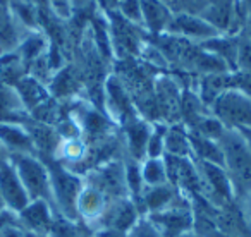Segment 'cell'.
<instances>
[{
  "label": "cell",
  "mask_w": 251,
  "mask_h": 237,
  "mask_svg": "<svg viewBox=\"0 0 251 237\" xmlns=\"http://www.w3.org/2000/svg\"><path fill=\"white\" fill-rule=\"evenodd\" d=\"M239 35L251 42V7H250V11H248L246 21H244V26H243V29H241Z\"/></svg>",
  "instance_id": "obj_37"
},
{
  "label": "cell",
  "mask_w": 251,
  "mask_h": 237,
  "mask_svg": "<svg viewBox=\"0 0 251 237\" xmlns=\"http://www.w3.org/2000/svg\"><path fill=\"white\" fill-rule=\"evenodd\" d=\"M189 144H191V155L195 157V162H208V164L224 167V153L219 141L208 140L201 134L189 131Z\"/></svg>",
  "instance_id": "obj_21"
},
{
  "label": "cell",
  "mask_w": 251,
  "mask_h": 237,
  "mask_svg": "<svg viewBox=\"0 0 251 237\" xmlns=\"http://www.w3.org/2000/svg\"><path fill=\"white\" fill-rule=\"evenodd\" d=\"M201 48L219 57L230 71H236L237 50H239V35H219L208 42L201 43Z\"/></svg>",
  "instance_id": "obj_19"
},
{
  "label": "cell",
  "mask_w": 251,
  "mask_h": 237,
  "mask_svg": "<svg viewBox=\"0 0 251 237\" xmlns=\"http://www.w3.org/2000/svg\"><path fill=\"white\" fill-rule=\"evenodd\" d=\"M208 237H234V236H229V234L222 232V230H210Z\"/></svg>",
  "instance_id": "obj_41"
},
{
  "label": "cell",
  "mask_w": 251,
  "mask_h": 237,
  "mask_svg": "<svg viewBox=\"0 0 251 237\" xmlns=\"http://www.w3.org/2000/svg\"><path fill=\"white\" fill-rule=\"evenodd\" d=\"M0 237H28V232L18 222V223H11V225L0 227Z\"/></svg>",
  "instance_id": "obj_35"
},
{
  "label": "cell",
  "mask_w": 251,
  "mask_h": 237,
  "mask_svg": "<svg viewBox=\"0 0 251 237\" xmlns=\"http://www.w3.org/2000/svg\"><path fill=\"white\" fill-rule=\"evenodd\" d=\"M147 216L158 227L164 237H177L179 234L193 230L195 225V213L182 194H179L169 208Z\"/></svg>",
  "instance_id": "obj_5"
},
{
  "label": "cell",
  "mask_w": 251,
  "mask_h": 237,
  "mask_svg": "<svg viewBox=\"0 0 251 237\" xmlns=\"http://www.w3.org/2000/svg\"><path fill=\"white\" fill-rule=\"evenodd\" d=\"M165 155L171 157H189L191 158V144H189V131L182 126H167L165 133ZM164 155V157H165Z\"/></svg>",
  "instance_id": "obj_23"
},
{
  "label": "cell",
  "mask_w": 251,
  "mask_h": 237,
  "mask_svg": "<svg viewBox=\"0 0 251 237\" xmlns=\"http://www.w3.org/2000/svg\"><path fill=\"white\" fill-rule=\"evenodd\" d=\"M126 143H127V151H129L131 160L143 162L147 158V146L151 134V124H148L143 118H131L124 124Z\"/></svg>",
  "instance_id": "obj_15"
},
{
  "label": "cell",
  "mask_w": 251,
  "mask_h": 237,
  "mask_svg": "<svg viewBox=\"0 0 251 237\" xmlns=\"http://www.w3.org/2000/svg\"><path fill=\"white\" fill-rule=\"evenodd\" d=\"M29 2L38 9L40 14L42 12H49V0H29Z\"/></svg>",
  "instance_id": "obj_38"
},
{
  "label": "cell",
  "mask_w": 251,
  "mask_h": 237,
  "mask_svg": "<svg viewBox=\"0 0 251 237\" xmlns=\"http://www.w3.org/2000/svg\"><path fill=\"white\" fill-rule=\"evenodd\" d=\"M0 196L4 199L5 208L14 213H19L31 201L9 158V153H5L0 160Z\"/></svg>",
  "instance_id": "obj_6"
},
{
  "label": "cell",
  "mask_w": 251,
  "mask_h": 237,
  "mask_svg": "<svg viewBox=\"0 0 251 237\" xmlns=\"http://www.w3.org/2000/svg\"><path fill=\"white\" fill-rule=\"evenodd\" d=\"M107 208V198L95 186H84L77 198V215L86 220H98Z\"/></svg>",
  "instance_id": "obj_22"
},
{
  "label": "cell",
  "mask_w": 251,
  "mask_h": 237,
  "mask_svg": "<svg viewBox=\"0 0 251 237\" xmlns=\"http://www.w3.org/2000/svg\"><path fill=\"white\" fill-rule=\"evenodd\" d=\"M220 2H229V0H208V4H220Z\"/></svg>",
  "instance_id": "obj_44"
},
{
  "label": "cell",
  "mask_w": 251,
  "mask_h": 237,
  "mask_svg": "<svg viewBox=\"0 0 251 237\" xmlns=\"http://www.w3.org/2000/svg\"><path fill=\"white\" fill-rule=\"evenodd\" d=\"M127 237H164V236H162L158 227L147 215H141V218L136 222V225L127 232Z\"/></svg>",
  "instance_id": "obj_32"
},
{
  "label": "cell",
  "mask_w": 251,
  "mask_h": 237,
  "mask_svg": "<svg viewBox=\"0 0 251 237\" xmlns=\"http://www.w3.org/2000/svg\"><path fill=\"white\" fill-rule=\"evenodd\" d=\"M76 90V77L71 67H62L50 77L49 91L55 96H67Z\"/></svg>",
  "instance_id": "obj_25"
},
{
  "label": "cell",
  "mask_w": 251,
  "mask_h": 237,
  "mask_svg": "<svg viewBox=\"0 0 251 237\" xmlns=\"http://www.w3.org/2000/svg\"><path fill=\"white\" fill-rule=\"evenodd\" d=\"M49 172L53 205L60 210L66 218L74 220L77 216V198L84 184L74 172L67 170L62 165H52L49 167Z\"/></svg>",
  "instance_id": "obj_4"
},
{
  "label": "cell",
  "mask_w": 251,
  "mask_h": 237,
  "mask_svg": "<svg viewBox=\"0 0 251 237\" xmlns=\"http://www.w3.org/2000/svg\"><path fill=\"white\" fill-rule=\"evenodd\" d=\"M196 167H198L200 179H201V189L208 192L210 198L220 203H229L236 196L232 182L222 165L196 162Z\"/></svg>",
  "instance_id": "obj_9"
},
{
  "label": "cell",
  "mask_w": 251,
  "mask_h": 237,
  "mask_svg": "<svg viewBox=\"0 0 251 237\" xmlns=\"http://www.w3.org/2000/svg\"><path fill=\"white\" fill-rule=\"evenodd\" d=\"M179 194H181V191H177L172 184L145 188L140 196L145 215H153V213H158V212H162V210L169 208V206L177 199Z\"/></svg>",
  "instance_id": "obj_18"
},
{
  "label": "cell",
  "mask_w": 251,
  "mask_h": 237,
  "mask_svg": "<svg viewBox=\"0 0 251 237\" xmlns=\"http://www.w3.org/2000/svg\"><path fill=\"white\" fill-rule=\"evenodd\" d=\"M14 90H16V93H18L23 108H25L28 114L52 98L50 96L49 86H47L45 83H42L40 79H36L35 76H31V74L23 76L21 79L14 84Z\"/></svg>",
  "instance_id": "obj_17"
},
{
  "label": "cell",
  "mask_w": 251,
  "mask_h": 237,
  "mask_svg": "<svg viewBox=\"0 0 251 237\" xmlns=\"http://www.w3.org/2000/svg\"><path fill=\"white\" fill-rule=\"evenodd\" d=\"M167 35H174L186 40V42L195 43V45H201V43L219 36L220 33L208 21H205L201 16L174 14L171 24H169Z\"/></svg>",
  "instance_id": "obj_7"
},
{
  "label": "cell",
  "mask_w": 251,
  "mask_h": 237,
  "mask_svg": "<svg viewBox=\"0 0 251 237\" xmlns=\"http://www.w3.org/2000/svg\"><path fill=\"white\" fill-rule=\"evenodd\" d=\"M59 151L62 157L69 162H81L86 157V144L79 140V138H73V140H64L60 141Z\"/></svg>",
  "instance_id": "obj_29"
},
{
  "label": "cell",
  "mask_w": 251,
  "mask_h": 237,
  "mask_svg": "<svg viewBox=\"0 0 251 237\" xmlns=\"http://www.w3.org/2000/svg\"><path fill=\"white\" fill-rule=\"evenodd\" d=\"M208 7V0H174L171 5L174 14H196L201 16V12Z\"/></svg>",
  "instance_id": "obj_30"
},
{
  "label": "cell",
  "mask_w": 251,
  "mask_h": 237,
  "mask_svg": "<svg viewBox=\"0 0 251 237\" xmlns=\"http://www.w3.org/2000/svg\"><path fill=\"white\" fill-rule=\"evenodd\" d=\"M237 133L243 136V140H244V143L248 144V148H250V151H251V129H239Z\"/></svg>",
  "instance_id": "obj_40"
},
{
  "label": "cell",
  "mask_w": 251,
  "mask_h": 237,
  "mask_svg": "<svg viewBox=\"0 0 251 237\" xmlns=\"http://www.w3.org/2000/svg\"><path fill=\"white\" fill-rule=\"evenodd\" d=\"M103 95H105L107 110L110 112L112 117L117 118L119 122L126 124L127 120L136 117L133 112V107H131L129 93H127V90H126V86L121 83L119 77L110 76L105 81Z\"/></svg>",
  "instance_id": "obj_12"
},
{
  "label": "cell",
  "mask_w": 251,
  "mask_h": 237,
  "mask_svg": "<svg viewBox=\"0 0 251 237\" xmlns=\"http://www.w3.org/2000/svg\"><path fill=\"white\" fill-rule=\"evenodd\" d=\"M18 218L26 232L49 236V232L53 229L52 205L49 201H45V199H33V201H29L18 213Z\"/></svg>",
  "instance_id": "obj_11"
},
{
  "label": "cell",
  "mask_w": 251,
  "mask_h": 237,
  "mask_svg": "<svg viewBox=\"0 0 251 237\" xmlns=\"http://www.w3.org/2000/svg\"><path fill=\"white\" fill-rule=\"evenodd\" d=\"M236 71L251 72V42L239 35V50H237Z\"/></svg>",
  "instance_id": "obj_33"
},
{
  "label": "cell",
  "mask_w": 251,
  "mask_h": 237,
  "mask_svg": "<svg viewBox=\"0 0 251 237\" xmlns=\"http://www.w3.org/2000/svg\"><path fill=\"white\" fill-rule=\"evenodd\" d=\"M124 175L127 194L133 196V198H140L145 189L143 177H141V162L129 160V164L124 165Z\"/></svg>",
  "instance_id": "obj_26"
},
{
  "label": "cell",
  "mask_w": 251,
  "mask_h": 237,
  "mask_svg": "<svg viewBox=\"0 0 251 237\" xmlns=\"http://www.w3.org/2000/svg\"><path fill=\"white\" fill-rule=\"evenodd\" d=\"M174 12L160 0H141V29L153 36L165 35Z\"/></svg>",
  "instance_id": "obj_13"
},
{
  "label": "cell",
  "mask_w": 251,
  "mask_h": 237,
  "mask_svg": "<svg viewBox=\"0 0 251 237\" xmlns=\"http://www.w3.org/2000/svg\"><path fill=\"white\" fill-rule=\"evenodd\" d=\"M230 81H232L234 90H239V91H243L244 95L251 96V72L234 71V72H230Z\"/></svg>",
  "instance_id": "obj_34"
},
{
  "label": "cell",
  "mask_w": 251,
  "mask_h": 237,
  "mask_svg": "<svg viewBox=\"0 0 251 237\" xmlns=\"http://www.w3.org/2000/svg\"><path fill=\"white\" fill-rule=\"evenodd\" d=\"M220 148L224 153V168L229 175L236 196L251 192V151L237 131L227 129L220 138Z\"/></svg>",
  "instance_id": "obj_1"
},
{
  "label": "cell",
  "mask_w": 251,
  "mask_h": 237,
  "mask_svg": "<svg viewBox=\"0 0 251 237\" xmlns=\"http://www.w3.org/2000/svg\"><path fill=\"white\" fill-rule=\"evenodd\" d=\"M49 12L57 21H69L76 12L73 0H49Z\"/></svg>",
  "instance_id": "obj_31"
},
{
  "label": "cell",
  "mask_w": 251,
  "mask_h": 237,
  "mask_svg": "<svg viewBox=\"0 0 251 237\" xmlns=\"http://www.w3.org/2000/svg\"><path fill=\"white\" fill-rule=\"evenodd\" d=\"M165 168H167L169 184L174 186L177 191H200L201 179L196 167V162L189 157H164Z\"/></svg>",
  "instance_id": "obj_8"
},
{
  "label": "cell",
  "mask_w": 251,
  "mask_h": 237,
  "mask_svg": "<svg viewBox=\"0 0 251 237\" xmlns=\"http://www.w3.org/2000/svg\"><path fill=\"white\" fill-rule=\"evenodd\" d=\"M165 133H167V126H164V124H155L151 127V134L147 146V158H164Z\"/></svg>",
  "instance_id": "obj_27"
},
{
  "label": "cell",
  "mask_w": 251,
  "mask_h": 237,
  "mask_svg": "<svg viewBox=\"0 0 251 237\" xmlns=\"http://www.w3.org/2000/svg\"><path fill=\"white\" fill-rule=\"evenodd\" d=\"M160 2H164V4H167V5H172V2H174V0H160Z\"/></svg>",
  "instance_id": "obj_46"
},
{
  "label": "cell",
  "mask_w": 251,
  "mask_h": 237,
  "mask_svg": "<svg viewBox=\"0 0 251 237\" xmlns=\"http://www.w3.org/2000/svg\"><path fill=\"white\" fill-rule=\"evenodd\" d=\"M95 237H127V234L119 232L115 229H108V227H100V229L95 232Z\"/></svg>",
  "instance_id": "obj_36"
},
{
  "label": "cell",
  "mask_w": 251,
  "mask_h": 237,
  "mask_svg": "<svg viewBox=\"0 0 251 237\" xmlns=\"http://www.w3.org/2000/svg\"><path fill=\"white\" fill-rule=\"evenodd\" d=\"M29 199H45L52 205L49 167L36 155H9Z\"/></svg>",
  "instance_id": "obj_3"
},
{
  "label": "cell",
  "mask_w": 251,
  "mask_h": 237,
  "mask_svg": "<svg viewBox=\"0 0 251 237\" xmlns=\"http://www.w3.org/2000/svg\"><path fill=\"white\" fill-rule=\"evenodd\" d=\"M28 237H49V236H40V234H31V232H28Z\"/></svg>",
  "instance_id": "obj_45"
},
{
  "label": "cell",
  "mask_w": 251,
  "mask_h": 237,
  "mask_svg": "<svg viewBox=\"0 0 251 237\" xmlns=\"http://www.w3.org/2000/svg\"><path fill=\"white\" fill-rule=\"evenodd\" d=\"M0 146L9 155L36 153L35 144L25 124H0Z\"/></svg>",
  "instance_id": "obj_14"
},
{
  "label": "cell",
  "mask_w": 251,
  "mask_h": 237,
  "mask_svg": "<svg viewBox=\"0 0 251 237\" xmlns=\"http://www.w3.org/2000/svg\"><path fill=\"white\" fill-rule=\"evenodd\" d=\"M210 114L226 126V129H251V96L239 90H226L210 105Z\"/></svg>",
  "instance_id": "obj_2"
},
{
  "label": "cell",
  "mask_w": 251,
  "mask_h": 237,
  "mask_svg": "<svg viewBox=\"0 0 251 237\" xmlns=\"http://www.w3.org/2000/svg\"><path fill=\"white\" fill-rule=\"evenodd\" d=\"M25 33L7 5L0 4V53L14 52Z\"/></svg>",
  "instance_id": "obj_20"
},
{
  "label": "cell",
  "mask_w": 251,
  "mask_h": 237,
  "mask_svg": "<svg viewBox=\"0 0 251 237\" xmlns=\"http://www.w3.org/2000/svg\"><path fill=\"white\" fill-rule=\"evenodd\" d=\"M141 177H143L145 188L169 184L164 158H145L141 162Z\"/></svg>",
  "instance_id": "obj_24"
},
{
  "label": "cell",
  "mask_w": 251,
  "mask_h": 237,
  "mask_svg": "<svg viewBox=\"0 0 251 237\" xmlns=\"http://www.w3.org/2000/svg\"><path fill=\"white\" fill-rule=\"evenodd\" d=\"M0 4H2V5H7V4H9V0H0Z\"/></svg>",
  "instance_id": "obj_47"
},
{
  "label": "cell",
  "mask_w": 251,
  "mask_h": 237,
  "mask_svg": "<svg viewBox=\"0 0 251 237\" xmlns=\"http://www.w3.org/2000/svg\"><path fill=\"white\" fill-rule=\"evenodd\" d=\"M141 218V213L138 206L131 198H119L107 205L105 212L98 220L101 222V227H108V229H115L119 232L127 234L136 222Z\"/></svg>",
  "instance_id": "obj_10"
},
{
  "label": "cell",
  "mask_w": 251,
  "mask_h": 237,
  "mask_svg": "<svg viewBox=\"0 0 251 237\" xmlns=\"http://www.w3.org/2000/svg\"><path fill=\"white\" fill-rule=\"evenodd\" d=\"M244 213H246L248 222L251 223V192H248V194L244 196Z\"/></svg>",
  "instance_id": "obj_39"
},
{
  "label": "cell",
  "mask_w": 251,
  "mask_h": 237,
  "mask_svg": "<svg viewBox=\"0 0 251 237\" xmlns=\"http://www.w3.org/2000/svg\"><path fill=\"white\" fill-rule=\"evenodd\" d=\"M177 237H201V236H198V234H195L193 230H189V232H184V234H179Z\"/></svg>",
  "instance_id": "obj_43"
},
{
  "label": "cell",
  "mask_w": 251,
  "mask_h": 237,
  "mask_svg": "<svg viewBox=\"0 0 251 237\" xmlns=\"http://www.w3.org/2000/svg\"><path fill=\"white\" fill-rule=\"evenodd\" d=\"M97 189L110 198H127V188H126V175H124V165L122 164H108L103 165L97 172V182H91Z\"/></svg>",
  "instance_id": "obj_16"
},
{
  "label": "cell",
  "mask_w": 251,
  "mask_h": 237,
  "mask_svg": "<svg viewBox=\"0 0 251 237\" xmlns=\"http://www.w3.org/2000/svg\"><path fill=\"white\" fill-rule=\"evenodd\" d=\"M73 2H74V5H76V9H77V7H84L90 0H73Z\"/></svg>",
  "instance_id": "obj_42"
},
{
  "label": "cell",
  "mask_w": 251,
  "mask_h": 237,
  "mask_svg": "<svg viewBox=\"0 0 251 237\" xmlns=\"http://www.w3.org/2000/svg\"><path fill=\"white\" fill-rule=\"evenodd\" d=\"M114 11L124 21L141 28V0H119Z\"/></svg>",
  "instance_id": "obj_28"
}]
</instances>
